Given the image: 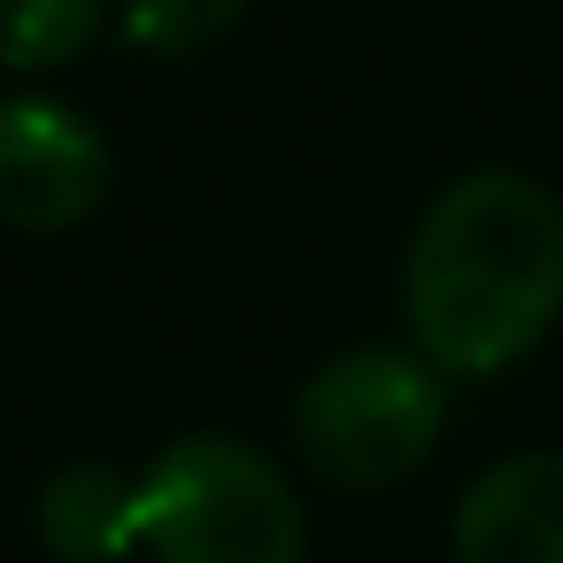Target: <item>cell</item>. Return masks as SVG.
<instances>
[{
  "mask_svg": "<svg viewBox=\"0 0 563 563\" xmlns=\"http://www.w3.org/2000/svg\"><path fill=\"white\" fill-rule=\"evenodd\" d=\"M140 540L155 563H301L309 509L255 440L186 432L140 471Z\"/></svg>",
  "mask_w": 563,
  "mask_h": 563,
  "instance_id": "cell-2",
  "label": "cell"
},
{
  "mask_svg": "<svg viewBox=\"0 0 563 563\" xmlns=\"http://www.w3.org/2000/svg\"><path fill=\"white\" fill-rule=\"evenodd\" d=\"M448 424L440 371L417 347H340L294 394V448L332 486H401Z\"/></svg>",
  "mask_w": 563,
  "mask_h": 563,
  "instance_id": "cell-3",
  "label": "cell"
},
{
  "mask_svg": "<svg viewBox=\"0 0 563 563\" xmlns=\"http://www.w3.org/2000/svg\"><path fill=\"white\" fill-rule=\"evenodd\" d=\"M247 16V0H124L132 55H201Z\"/></svg>",
  "mask_w": 563,
  "mask_h": 563,
  "instance_id": "cell-8",
  "label": "cell"
},
{
  "mask_svg": "<svg viewBox=\"0 0 563 563\" xmlns=\"http://www.w3.org/2000/svg\"><path fill=\"white\" fill-rule=\"evenodd\" d=\"M455 563H563V448L486 463L448 517Z\"/></svg>",
  "mask_w": 563,
  "mask_h": 563,
  "instance_id": "cell-5",
  "label": "cell"
},
{
  "mask_svg": "<svg viewBox=\"0 0 563 563\" xmlns=\"http://www.w3.org/2000/svg\"><path fill=\"white\" fill-rule=\"evenodd\" d=\"M109 186L117 147L86 109L55 93L0 101V224L9 232H70L109 201Z\"/></svg>",
  "mask_w": 563,
  "mask_h": 563,
  "instance_id": "cell-4",
  "label": "cell"
},
{
  "mask_svg": "<svg viewBox=\"0 0 563 563\" xmlns=\"http://www.w3.org/2000/svg\"><path fill=\"white\" fill-rule=\"evenodd\" d=\"M401 309L432 371H509L563 317V201L501 163L448 178L409 232Z\"/></svg>",
  "mask_w": 563,
  "mask_h": 563,
  "instance_id": "cell-1",
  "label": "cell"
},
{
  "mask_svg": "<svg viewBox=\"0 0 563 563\" xmlns=\"http://www.w3.org/2000/svg\"><path fill=\"white\" fill-rule=\"evenodd\" d=\"M32 532L55 563H117L140 540V471H117V463H63L40 478L32 494Z\"/></svg>",
  "mask_w": 563,
  "mask_h": 563,
  "instance_id": "cell-6",
  "label": "cell"
},
{
  "mask_svg": "<svg viewBox=\"0 0 563 563\" xmlns=\"http://www.w3.org/2000/svg\"><path fill=\"white\" fill-rule=\"evenodd\" d=\"M109 0H0V63L9 70H55L93 47Z\"/></svg>",
  "mask_w": 563,
  "mask_h": 563,
  "instance_id": "cell-7",
  "label": "cell"
}]
</instances>
